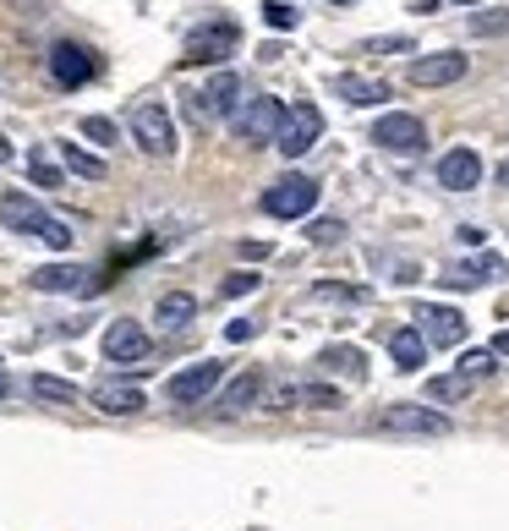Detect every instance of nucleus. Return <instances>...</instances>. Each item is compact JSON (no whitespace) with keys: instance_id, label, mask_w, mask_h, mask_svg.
<instances>
[{"instance_id":"473e14b6","label":"nucleus","mask_w":509,"mask_h":531,"mask_svg":"<svg viewBox=\"0 0 509 531\" xmlns=\"http://www.w3.org/2000/svg\"><path fill=\"white\" fill-rule=\"evenodd\" d=\"M39 241H44V247H55V252H66V247H72V225H66V219H50V225L39 230Z\"/></svg>"},{"instance_id":"e433bc0d","label":"nucleus","mask_w":509,"mask_h":531,"mask_svg":"<svg viewBox=\"0 0 509 531\" xmlns=\"http://www.w3.org/2000/svg\"><path fill=\"white\" fill-rule=\"evenodd\" d=\"M384 50H411V39H367L362 55H384Z\"/></svg>"},{"instance_id":"72a5a7b5","label":"nucleus","mask_w":509,"mask_h":531,"mask_svg":"<svg viewBox=\"0 0 509 531\" xmlns=\"http://www.w3.org/2000/svg\"><path fill=\"white\" fill-rule=\"evenodd\" d=\"M471 28H477V33H504L509 28V11H482V17H471Z\"/></svg>"},{"instance_id":"6ab92c4d","label":"nucleus","mask_w":509,"mask_h":531,"mask_svg":"<svg viewBox=\"0 0 509 531\" xmlns=\"http://www.w3.org/2000/svg\"><path fill=\"white\" fill-rule=\"evenodd\" d=\"M258 400H263V373H241L225 384V395H219L214 406H219V417H241V411H252Z\"/></svg>"},{"instance_id":"cd10ccee","label":"nucleus","mask_w":509,"mask_h":531,"mask_svg":"<svg viewBox=\"0 0 509 531\" xmlns=\"http://www.w3.org/2000/svg\"><path fill=\"white\" fill-rule=\"evenodd\" d=\"M466 378H427V406H455V400H466Z\"/></svg>"},{"instance_id":"a19ab883","label":"nucleus","mask_w":509,"mask_h":531,"mask_svg":"<svg viewBox=\"0 0 509 531\" xmlns=\"http://www.w3.org/2000/svg\"><path fill=\"white\" fill-rule=\"evenodd\" d=\"M0 159H11V148H6V137H0Z\"/></svg>"},{"instance_id":"2f4dec72","label":"nucleus","mask_w":509,"mask_h":531,"mask_svg":"<svg viewBox=\"0 0 509 531\" xmlns=\"http://www.w3.org/2000/svg\"><path fill=\"white\" fill-rule=\"evenodd\" d=\"M83 137H88V143H99V148H110L115 143V121H110V115H88Z\"/></svg>"},{"instance_id":"f8f14e48","label":"nucleus","mask_w":509,"mask_h":531,"mask_svg":"<svg viewBox=\"0 0 509 531\" xmlns=\"http://www.w3.org/2000/svg\"><path fill=\"white\" fill-rule=\"evenodd\" d=\"M94 72H99V61H94V50H83V44H72V39H61L50 50V77L61 88H83V83H94Z\"/></svg>"},{"instance_id":"58836bf2","label":"nucleus","mask_w":509,"mask_h":531,"mask_svg":"<svg viewBox=\"0 0 509 531\" xmlns=\"http://www.w3.org/2000/svg\"><path fill=\"white\" fill-rule=\"evenodd\" d=\"M6 389H11V378H6V367H0V400H6Z\"/></svg>"},{"instance_id":"39448f33","label":"nucleus","mask_w":509,"mask_h":531,"mask_svg":"<svg viewBox=\"0 0 509 531\" xmlns=\"http://www.w3.org/2000/svg\"><path fill=\"white\" fill-rule=\"evenodd\" d=\"M318 137H323V110L318 105H285V121H280V132H274V148H280L285 159H302Z\"/></svg>"},{"instance_id":"4c0bfd02","label":"nucleus","mask_w":509,"mask_h":531,"mask_svg":"<svg viewBox=\"0 0 509 531\" xmlns=\"http://www.w3.org/2000/svg\"><path fill=\"white\" fill-rule=\"evenodd\" d=\"M488 351H493V356H509V329H499V334H493V345H488Z\"/></svg>"},{"instance_id":"c756f323","label":"nucleus","mask_w":509,"mask_h":531,"mask_svg":"<svg viewBox=\"0 0 509 531\" xmlns=\"http://www.w3.org/2000/svg\"><path fill=\"white\" fill-rule=\"evenodd\" d=\"M263 22H269L274 33H285V28L296 33V22H302V11H296L291 0H269V6H263Z\"/></svg>"},{"instance_id":"f03ea898","label":"nucleus","mask_w":509,"mask_h":531,"mask_svg":"<svg viewBox=\"0 0 509 531\" xmlns=\"http://www.w3.org/2000/svg\"><path fill=\"white\" fill-rule=\"evenodd\" d=\"M280 121H285V105L274 94H258V99H247V105H236L230 132H236L247 148H269L274 132H280Z\"/></svg>"},{"instance_id":"423d86ee","label":"nucleus","mask_w":509,"mask_h":531,"mask_svg":"<svg viewBox=\"0 0 509 531\" xmlns=\"http://www.w3.org/2000/svg\"><path fill=\"white\" fill-rule=\"evenodd\" d=\"M219 384H225V362H192L165 384V400L170 406H203Z\"/></svg>"},{"instance_id":"5701e85b","label":"nucleus","mask_w":509,"mask_h":531,"mask_svg":"<svg viewBox=\"0 0 509 531\" xmlns=\"http://www.w3.org/2000/svg\"><path fill=\"white\" fill-rule=\"evenodd\" d=\"M389 356H395L400 373H416V367L427 362V340L416 329H395V334H389Z\"/></svg>"},{"instance_id":"f257e3e1","label":"nucleus","mask_w":509,"mask_h":531,"mask_svg":"<svg viewBox=\"0 0 509 531\" xmlns=\"http://www.w3.org/2000/svg\"><path fill=\"white\" fill-rule=\"evenodd\" d=\"M378 433H395V438H449L455 433V422L444 417V411L422 406V400H400V406H384L373 417Z\"/></svg>"},{"instance_id":"2eb2a0df","label":"nucleus","mask_w":509,"mask_h":531,"mask_svg":"<svg viewBox=\"0 0 509 531\" xmlns=\"http://www.w3.org/2000/svg\"><path fill=\"white\" fill-rule=\"evenodd\" d=\"M340 389L334 384H285L274 395V411H340Z\"/></svg>"},{"instance_id":"aec40b11","label":"nucleus","mask_w":509,"mask_h":531,"mask_svg":"<svg viewBox=\"0 0 509 531\" xmlns=\"http://www.w3.org/2000/svg\"><path fill=\"white\" fill-rule=\"evenodd\" d=\"M192 318H198V296H187V291H170V296H159L154 323H159L165 334H181Z\"/></svg>"},{"instance_id":"7ed1b4c3","label":"nucleus","mask_w":509,"mask_h":531,"mask_svg":"<svg viewBox=\"0 0 509 531\" xmlns=\"http://www.w3.org/2000/svg\"><path fill=\"white\" fill-rule=\"evenodd\" d=\"M126 126H132V143L143 148V154H154V159L176 154V121H170L165 105H154V99H148V105H132Z\"/></svg>"},{"instance_id":"c85d7f7f","label":"nucleus","mask_w":509,"mask_h":531,"mask_svg":"<svg viewBox=\"0 0 509 531\" xmlns=\"http://www.w3.org/2000/svg\"><path fill=\"white\" fill-rule=\"evenodd\" d=\"M323 362L340 367L345 378H362V373H367V367H362V351H356V345H329V351H323Z\"/></svg>"},{"instance_id":"7c9ffc66","label":"nucleus","mask_w":509,"mask_h":531,"mask_svg":"<svg viewBox=\"0 0 509 531\" xmlns=\"http://www.w3.org/2000/svg\"><path fill=\"white\" fill-rule=\"evenodd\" d=\"M258 285H263V274H230V280L225 285H219V296H225V302H236V296H252V291H258Z\"/></svg>"},{"instance_id":"b1692460","label":"nucleus","mask_w":509,"mask_h":531,"mask_svg":"<svg viewBox=\"0 0 509 531\" xmlns=\"http://www.w3.org/2000/svg\"><path fill=\"white\" fill-rule=\"evenodd\" d=\"M28 389H33L39 400H50V406H77V400H83L72 378H55V373H33V378H28Z\"/></svg>"},{"instance_id":"37998d69","label":"nucleus","mask_w":509,"mask_h":531,"mask_svg":"<svg viewBox=\"0 0 509 531\" xmlns=\"http://www.w3.org/2000/svg\"><path fill=\"white\" fill-rule=\"evenodd\" d=\"M334 6H356V0H334Z\"/></svg>"},{"instance_id":"0eeeda50","label":"nucleus","mask_w":509,"mask_h":531,"mask_svg":"<svg viewBox=\"0 0 509 531\" xmlns=\"http://www.w3.org/2000/svg\"><path fill=\"white\" fill-rule=\"evenodd\" d=\"M312 209H318V181H307V176H280L263 192V214H274V219H302Z\"/></svg>"},{"instance_id":"c9c22d12","label":"nucleus","mask_w":509,"mask_h":531,"mask_svg":"<svg viewBox=\"0 0 509 531\" xmlns=\"http://www.w3.org/2000/svg\"><path fill=\"white\" fill-rule=\"evenodd\" d=\"M252 334H258V323H252V318H236V323H225V340H230V345L252 340Z\"/></svg>"},{"instance_id":"a211bd4d","label":"nucleus","mask_w":509,"mask_h":531,"mask_svg":"<svg viewBox=\"0 0 509 531\" xmlns=\"http://www.w3.org/2000/svg\"><path fill=\"white\" fill-rule=\"evenodd\" d=\"M33 291H61V296H77V291H94V280H88V269H77V263H50V269H33L28 274Z\"/></svg>"},{"instance_id":"bb28decb","label":"nucleus","mask_w":509,"mask_h":531,"mask_svg":"<svg viewBox=\"0 0 509 531\" xmlns=\"http://www.w3.org/2000/svg\"><path fill=\"white\" fill-rule=\"evenodd\" d=\"M28 176H33V187H66V176H61V165H55L44 148H33L28 154Z\"/></svg>"},{"instance_id":"dca6fc26","label":"nucleus","mask_w":509,"mask_h":531,"mask_svg":"<svg viewBox=\"0 0 509 531\" xmlns=\"http://www.w3.org/2000/svg\"><path fill=\"white\" fill-rule=\"evenodd\" d=\"M477 181H482V154H477V148H449V154L438 159V187L471 192Z\"/></svg>"},{"instance_id":"ddd939ff","label":"nucleus","mask_w":509,"mask_h":531,"mask_svg":"<svg viewBox=\"0 0 509 531\" xmlns=\"http://www.w3.org/2000/svg\"><path fill=\"white\" fill-rule=\"evenodd\" d=\"M416 334H422L427 345H460L466 340V318L455 313V307H438V302H422L416 307Z\"/></svg>"},{"instance_id":"9d476101","label":"nucleus","mask_w":509,"mask_h":531,"mask_svg":"<svg viewBox=\"0 0 509 531\" xmlns=\"http://www.w3.org/2000/svg\"><path fill=\"white\" fill-rule=\"evenodd\" d=\"M373 143L389 148V154H416V148H427V126H422V115H406V110L378 115Z\"/></svg>"},{"instance_id":"20e7f679","label":"nucleus","mask_w":509,"mask_h":531,"mask_svg":"<svg viewBox=\"0 0 509 531\" xmlns=\"http://www.w3.org/2000/svg\"><path fill=\"white\" fill-rule=\"evenodd\" d=\"M236 105H241V77L236 72H214L198 94H187V115L198 126H214V121H225V115H236Z\"/></svg>"},{"instance_id":"f3484780","label":"nucleus","mask_w":509,"mask_h":531,"mask_svg":"<svg viewBox=\"0 0 509 531\" xmlns=\"http://www.w3.org/2000/svg\"><path fill=\"white\" fill-rule=\"evenodd\" d=\"M55 214H44L39 203L28 198V192H6V198H0V225L6 230H22V236H39L44 225H50Z\"/></svg>"},{"instance_id":"6e6552de","label":"nucleus","mask_w":509,"mask_h":531,"mask_svg":"<svg viewBox=\"0 0 509 531\" xmlns=\"http://www.w3.org/2000/svg\"><path fill=\"white\" fill-rule=\"evenodd\" d=\"M148 351H154V340H148L143 323L115 318L110 329H104V362H115V367H143Z\"/></svg>"},{"instance_id":"ea45409f","label":"nucleus","mask_w":509,"mask_h":531,"mask_svg":"<svg viewBox=\"0 0 509 531\" xmlns=\"http://www.w3.org/2000/svg\"><path fill=\"white\" fill-rule=\"evenodd\" d=\"M499 181H504V187H509V159H504V170H499Z\"/></svg>"},{"instance_id":"a878e982","label":"nucleus","mask_w":509,"mask_h":531,"mask_svg":"<svg viewBox=\"0 0 509 531\" xmlns=\"http://www.w3.org/2000/svg\"><path fill=\"white\" fill-rule=\"evenodd\" d=\"M493 367H499V356H493V351H466V356L455 362V378L482 384V378H493Z\"/></svg>"},{"instance_id":"393cba45","label":"nucleus","mask_w":509,"mask_h":531,"mask_svg":"<svg viewBox=\"0 0 509 531\" xmlns=\"http://www.w3.org/2000/svg\"><path fill=\"white\" fill-rule=\"evenodd\" d=\"M61 165L72 170V176H83V181H104V159L88 154L83 143H61Z\"/></svg>"},{"instance_id":"1a4fd4ad","label":"nucleus","mask_w":509,"mask_h":531,"mask_svg":"<svg viewBox=\"0 0 509 531\" xmlns=\"http://www.w3.org/2000/svg\"><path fill=\"white\" fill-rule=\"evenodd\" d=\"M236 39H241L236 22H208V28H198V33L187 39L181 66H219L225 55H236Z\"/></svg>"},{"instance_id":"412c9836","label":"nucleus","mask_w":509,"mask_h":531,"mask_svg":"<svg viewBox=\"0 0 509 531\" xmlns=\"http://www.w3.org/2000/svg\"><path fill=\"white\" fill-rule=\"evenodd\" d=\"M334 94H340L345 105L367 110V105H384V99H389V83H373V77H356V72H345V77H334Z\"/></svg>"},{"instance_id":"4be33fe9","label":"nucleus","mask_w":509,"mask_h":531,"mask_svg":"<svg viewBox=\"0 0 509 531\" xmlns=\"http://www.w3.org/2000/svg\"><path fill=\"white\" fill-rule=\"evenodd\" d=\"M499 269H504V263L493 258V252H488V258H471V263H449L444 285H455V291H477V285H488Z\"/></svg>"},{"instance_id":"9b49d317","label":"nucleus","mask_w":509,"mask_h":531,"mask_svg":"<svg viewBox=\"0 0 509 531\" xmlns=\"http://www.w3.org/2000/svg\"><path fill=\"white\" fill-rule=\"evenodd\" d=\"M466 55L460 50H438V55H416V61L406 66V77L416 88H449V83H460L466 77Z\"/></svg>"},{"instance_id":"4468645a","label":"nucleus","mask_w":509,"mask_h":531,"mask_svg":"<svg viewBox=\"0 0 509 531\" xmlns=\"http://www.w3.org/2000/svg\"><path fill=\"white\" fill-rule=\"evenodd\" d=\"M88 400H94L104 417H137V411L148 406V395L132 384V378H104V384L88 389Z\"/></svg>"},{"instance_id":"79ce46f5","label":"nucleus","mask_w":509,"mask_h":531,"mask_svg":"<svg viewBox=\"0 0 509 531\" xmlns=\"http://www.w3.org/2000/svg\"><path fill=\"white\" fill-rule=\"evenodd\" d=\"M455 6H482V0H455Z\"/></svg>"},{"instance_id":"f704fd0d","label":"nucleus","mask_w":509,"mask_h":531,"mask_svg":"<svg viewBox=\"0 0 509 531\" xmlns=\"http://www.w3.org/2000/svg\"><path fill=\"white\" fill-rule=\"evenodd\" d=\"M340 236H345L340 219H318V225H312V241H318V247H329V241H340Z\"/></svg>"}]
</instances>
